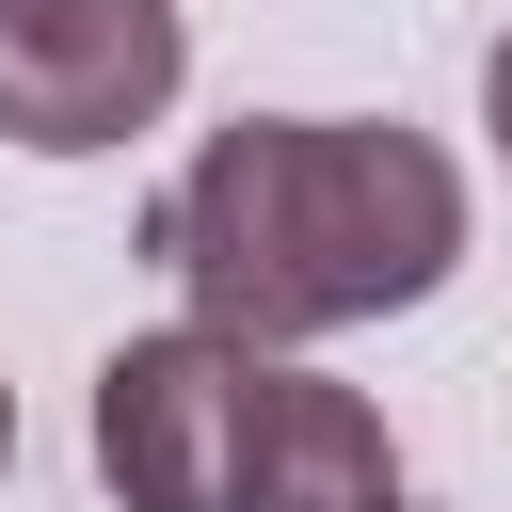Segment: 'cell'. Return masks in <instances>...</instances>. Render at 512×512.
<instances>
[{
    "label": "cell",
    "mask_w": 512,
    "mask_h": 512,
    "mask_svg": "<svg viewBox=\"0 0 512 512\" xmlns=\"http://www.w3.org/2000/svg\"><path fill=\"white\" fill-rule=\"evenodd\" d=\"M144 256L192 288L208 336L288 352V336H352L448 288L464 256V176L432 128H368V112H240L192 144V176L144 208Z\"/></svg>",
    "instance_id": "cell-1"
},
{
    "label": "cell",
    "mask_w": 512,
    "mask_h": 512,
    "mask_svg": "<svg viewBox=\"0 0 512 512\" xmlns=\"http://www.w3.org/2000/svg\"><path fill=\"white\" fill-rule=\"evenodd\" d=\"M176 64H192L176 0H0V144L96 160L176 112Z\"/></svg>",
    "instance_id": "cell-2"
},
{
    "label": "cell",
    "mask_w": 512,
    "mask_h": 512,
    "mask_svg": "<svg viewBox=\"0 0 512 512\" xmlns=\"http://www.w3.org/2000/svg\"><path fill=\"white\" fill-rule=\"evenodd\" d=\"M240 400H256V352L176 320V336H128L96 368V480L128 512H224L240 496Z\"/></svg>",
    "instance_id": "cell-3"
},
{
    "label": "cell",
    "mask_w": 512,
    "mask_h": 512,
    "mask_svg": "<svg viewBox=\"0 0 512 512\" xmlns=\"http://www.w3.org/2000/svg\"><path fill=\"white\" fill-rule=\"evenodd\" d=\"M224 512H400V448L352 384L320 368H272L256 352V400H240V496Z\"/></svg>",
    "instance_id": "cell-4"
},
{
    "label": "cell",
    "mask_w": 512,
    "mask_h": 512,
    "mask_svg": "<svg viewBox=\"0 0 512 512\" xmlns=\"http://www.w3.org/2000/svg\"><path fill=\"white\" fill-rule=\"evenodd\" d=\"M480 128H496V160H512V32L480 48Z\"/></svg>",
    "instance_id": "cell-5"
},
{
    "label": "cell",
    "mask_w": 512,
    "mask_h": 512,
    "mask_svg": "<svg viewBox=\"0 0 512 512\" xmlns=\"http://www.w3.org/2000/svg\"><path fill=\"white\" fill-rule=\"evenodd\" d=\"M0 464H16V384H0Z\"/></svg>",
    "instance_id": "cell-6"
}]
</instances>
